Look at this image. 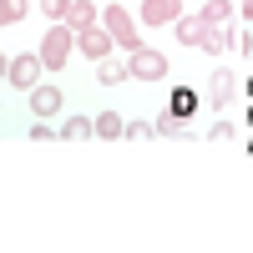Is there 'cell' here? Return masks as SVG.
Here are the masks:
<instances>
[{
  "mask_svg": "<svg viewBox=\"0 0 253 253\" xmlns=\"http://www.w3.org/2000/svg\"><path fill=\"white\" fill-rule=\"evenodd\" d=\"M203 20H208V26H228V20H233V5H228V0H208Z\"/></svg>",
  "mask_w": 253,
  "mask_h": 253,
  "instance_id": "obj_16",
  "label": "cell"
},
{
  "mask_svg": "<svg viewBox=\"0 0 253 253\" xmlns=\"http://www.w3.org/2000/svg\"><path fill=\"white\" fill-rule=\"evenodd\" d=\"M41 71H46L41 51H31V56H10V86H20V91L41 86Z\"/></svg>",
  "mask_w": 253,
  "mask_h": 253,
  "instance_id": "obj_5",
  "label": "cell"
},
{
  "mask_svg": "<svg viewBox=\"0 0 253 253\" xmlns=\"http://www.w3.org/2000/svg\"><path fill=\"white\" fill-rule=\"evenodd\" d=\"M228 46H233V41H228V31H223V26H208V36H203V46H198V51H208V56H223Z\"/></svg>",
  "mask_w": 253,
  "mask_h": 253,
  "instance_id": "obj_15",
  "label": "cell"
},
{
  "mask_svg": "<svg viewBox=\"0 0 253 253\" xmlns=\"http://www.w3.org/2000/svg\"><path fill=\"white\" fill-rule=\"evenodd\" d=\"M112 46H117V41H112V31L101 26V20H96V26H86V31H76V51L86 56V61H107Z\"/></svg>",
  "mask_w": 253,
  "mask_h": 253,
  "instance_id": "obj_3",
  "label": "cell"
},
{
  "mask_svg": "<svg viewBox=\"0 0 253 253\" xmlns=\"http://www.w3.org/2000/svg\"><path fill=\"white\" fill-rule=\"evenodd\" d=\"M157 132V126H147V122H132V126H126V137H132V142H142V137H152Z\"/></svg>",
  "mask_w": 253,
  "mask_h": 253,
  "instance_id": "obj_20",
  "label": "cell"
},
{
  "mask_svg": "<svg viewBox=\"0 0 253 253\" xmlns=\"http://www.w3.org/2000/svg\"><path fill=\"white\" fill-rule=\"evenodd\" d=\"M26 0H0V31H5V26H15V20H26Z\"/></svg>",
  "mask_w": 253,
  "mask_h": 253,
  "instance_id": "obj_18",
  "label": "cell"
},
{
  "mask_svg": "<svg viewBox=\"0 0 253 253\" xmlns=\"http://www.w3.org/2000/svg\"><path fill=\"white\" fill-rule=\"evenodd\" d=\"M126 61H132V76H137V81H162V76H167V56L152 51V46H137Z\"/></svg>",
  "mask_w": 253,
  "mask_h": 253,
  "instance_id": "obj_4",
  "label": "cell"
},
{
  "mask_svg": "<svg viewBox=\"0 0 253 253\" xmlns=\"http://www.w3.org/2000/svg\"><path fill=\"white\" fill-rule=\"evenodd\" d=\"M126 76H132V61H117V56L96 61V81H101V86H122Z\"/></svg>",
  "mask_w": 253,
  "mask_h": 253,
  "instance_id": "obj_11",
  "label": "cell"
},
{
  "mask_svg": "<svg viewBox=\"0 0 253 253\" xmlns=\"http://www.w3.org/2000/svg\"><path fill=\"white\" fill-rule=\"evenodd\" d=\"M157 132H162V137H187V122H182L177 112H167V107H162V117H157Z\"/></svg>",
  "mask_w": 253,
  "mask_h": 253,
  "instance_id": "obj_17",
  "label": "cell"
},
{
  "mask_svg": "<svg viewBox=\"0 0 253 253\" xmlns=\"http://www.w3.org/2000/svg\"><path fill=\"white\" fill-rule=\"evenodd\" d=\"M228 96H233V71H213V81H208L203 101H208L213 112H223V107H228Z\"/></svg>",
  "mask_w": 253,
  "mask_h": 253,
  "instance_id": "obj_7",
  "label": "cell"
},
{
  "mask_svg": "<svg viewBox=\"0 0 253 253\" xmlns=\"http://www.w3.org/2000/svg\"><path fill=\"white\" fill-rule=\"evenodd\" d=\"M66 10H71V0H41V15L46 20H66Z\"/></svg>",
  "mask_w": 253,
  "mask_h": 253,
  "instance_id": "obj_19",
  "label": "cell"
},
{
  "mask_svg": "<svg viewBox=\"0 0 253 253\" xmlns=\"http://www.w3.org/2000/svg\"><path fill=\"white\" fill-rule=\"evenodd\" d=\"M31 112L36 117H56L61 112V86H31Z\"/></svg>",
  "mask_w": 253,
  "mask_h": 253,
  "instance_id": "obj_10",
  "label": "cell"
},
{
  "mask_svg": "<svg viewBox=\"0 0 253 253\" xmlns=\"http://www.w3.org/2000/svg\"><path fill=\"white\" fill-rule=\"evenodd\" d=\"M172 31H177V41H182V46H203L208 20H203V15H177V20H172Z\"/></svg>",
  "mask_w": 253,
  "mask_h": 253,
  "instance_id": "obj_8",
  "label": "cell"
},
{
  "mask_svg": "<svg viewBox=\"0 0 253 253\" xmlns=\"http://www.w3.org/2000/svg\"><path fill=\"white\" fill-rule=\"evenodd\" d=\"M0 81H10V56L0 51Z\"/></svg>",
  "mask_w": 253,
  "mask_h": 253,
  "instance_id": "obj_21",
  "label": "cell"
},
{
  "mask_svg": "<svg viewBox=\"0 0 253 253\" xmlns=\"http://www.w3.org/2000/svg\"><path fill=\"white\" fill-rule=\"evenodd\" d=\"M101 26L112 31V41H117V46H122L126 56H132V51L142 46V36L132 31V10H126V5H107V10H101Z\"/></svg>",
  "mask_w": 253,
  "mask_h": 253,
  "instance_id": "obj_2",
  "label": "cell"
},
{
  "mask_svg": "<svg viewBox=\"0 0 253 253\" xmlns=\"http://www.w3.org/2000/svg\"><path fill=\"white\" fill-rule=\"evenodd\" d=\"M182 15V0H142V26H172Z\"/></svg>",
  "mask_w": 253,
  "mask_h": 253,
  "instance_id": "obj_6",
  "label": "cell"
},
{
  "mask_svg": "<svg viewBox=\"0 0 253 253\" xmlns=\"http://www.w3.org/2000/svg\"><path fill=\"white\" fill-rule=\"evenodd\" d=\"M101 20V10L91 5V0H71V10H66V26L71 31H86V26H96Z\"/></svg>",
  "mask_w": 253,
  "mask_h": 253,
  "instance_id": "obj_12",
  "label": "cell"
},
{
  "mask_svg": "<svg viewBox=\"0 0 253 253\" xmlns=\"http://www.w3.org/2000/svg\"><path fill=\"white\" fill-rule=\"evenodd\" d=\"M71 51H76V31L66 20H51L46 36H41V61H46V71H61L71 61Z\"/></svg>",
  "mask_w": 253,
  "mask_h": 253,
  "instance_id": "obj_1",
  "label": "cell"
},
{
  "mask_svg": "<svg viewBox=\"0 0 253 253\" xmlns=\"http://www.w3.org/2000/svg\"><path fill=\"white\" fill-rule=\"evenodd\" d=\"M61 137H71V142H86V137H96V117H71L66 126H61Z\"/></svg>",
  "mask_w": 253,
  "mask_h": 253,
  "instance_id": "obj_14",
  "label": "cell"
},
{
  "mask_svg": "<svg viewBox=\"0 0 253 253\" xmlns=\"http://www.w3.org/2000/svg\"><path fill=\"white\" fill-rule=\"evenodd\" d=\"M96 137H101V142H117V137H126V122H122V112H101V117H96Z\"/></svg>",
  "mask_w": 253,
  "mask_h": 253,
  "instance_id": "obj_13",
  "label": "cell"
},
{
  "mask_svg": "<svg viewBox=\"0 0 253 253\" xmlns=\"http://www.w3.org/2000/svg\"><path fill=\"white\" fill-rule=\"evenodd\" d=\"M198 107H203V91H198V86H172V101H167V112H177V117L187 122Z\"/></svg>",
  "mask_w": 253,
  "mask_h": 253,
  "instance_id": "obj_9",
  "label": "cell"
},
{
  "mask_svg": "<svg viewBox=\"0 0 253 253\" xmlns=\"http://www.w3.org/2000/svg\"><path fill=\"white\" fill-rule=\"evenodd\" d=\"M243 15H248V20H253V0H243Z\"/></svg>",
  "mask_w": 253,
  "mask_h": 253,
  "instance_id": "obj_22",
  "label": "cell"
}]
</instances>
